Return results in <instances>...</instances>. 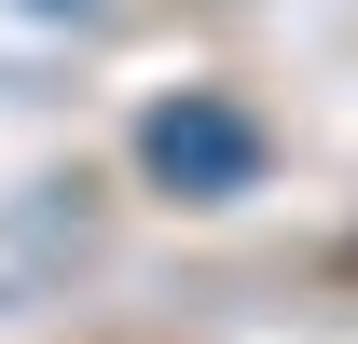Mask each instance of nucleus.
I'll return each mask as SVG.
<instances>
[{"instance_id": "nucleus-1", "label": "nucleus", "mask_w": 358, "mask_h": 344, "mask_svg": "<svg viewBox=\"0 0 358 344\" xmlns=\"http://www.w3.org/2000/svg\"><path fill=\"white\" fill-rule=\"evenodd\" d=\"M138 166H152V193H179V207H221V193H248L262 179V124L234 110V96L179 83L152 124H138Z\"/></svg>"}, {"instance_id": "nucleus-2", "label": "nucleus", "mask_w": 358, "mask_h": 344, "mask_svg": "<svg viewBox=\"0 0 358 344\" xmlns=\"http://www.w3.org/2000/svg\"><path fill=\"white\" fill-rule=\"evenodd\" d=\"M14 14H96V0H14Z\"/></svg>"}]
</instances>
